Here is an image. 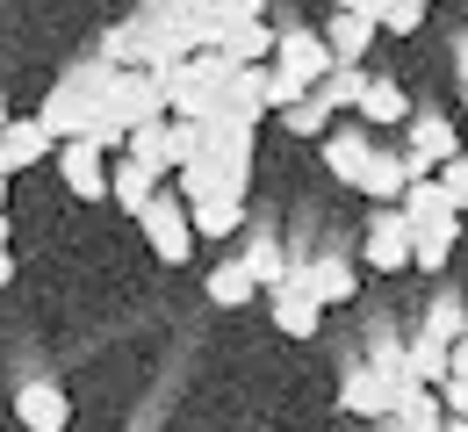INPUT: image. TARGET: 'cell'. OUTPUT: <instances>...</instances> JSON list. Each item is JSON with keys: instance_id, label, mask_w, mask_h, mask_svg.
<instances>
[{"instance_id": "obj_14", "label": "cell", "mask_w": 468, "mask_h": 432, "mask_svg": "<svg viewBox=\"0 0 468 432\" xmlns=\"http://www.w3.org/2000/svg\"><path fill=\"white\" fill-rule=\"evenodd\" d=\"M267 310H274V332H289V339H317V324H324V303H317L295 274L282 289H267Z\"/></svg>"}, {"instance_id": "obj_33", "label": "cell", "mask_w": 468, "mask_h": 432, "mask_svg": "<svg viewBox=\"0 0 468 432\" xmlns=\"http://www.w3.org/2000/svg\"><path fill=\"white\" fill-rule=\"evenodd\" d=\"M447 382H468V339L454 346V374H447Z\"/></svg>"}, {"instance_id": "obj_24", "label": "cell", "mask_w": 468, "mask_h": 432, "mask_svg": "<svg viewBox=\"0 0 468 432\" xmlns=\"http://www.w3.org/2000/svg\"><path fill=\"white\" fill-rule=\"evenodd\" d=\"M282 123H289V137H310V144H324V137L339 130V116H332V109H324L317 94H303L295 109H282Z\"/></svg>"}, {"instance_id": "obj_9", "label": "cell", "mask_w": 468, "mask_h": 432, "mask_svg": "<svg viewBox=\"0 0 468 432\" xmlns=\"http://www.w3.org/2000/svg\"><path fill=\"white\" fill-rule=\"evenodd\" d=\"M44 159H58V137L37 123V116H15V123L0 130V181L29 174V166H44Z\"/></svg>"}, {"instance_id": "obj_2", "label": "cell", "mask_w": 468, "mask_h": 432, "mask_svg": "<svg viewBox=\"0 0 468 432\" xmlns=\"http://www.w3.org/2000/svg\"><path fill=\"white\" fill-rule=\"evenodd\" d=\"M109 79H116V65L101 58H80L58 72V87L44 94V109H37V123L51 130L58 144H72V137H94V116H101V94H109Z\"/></svg>"}, {"instance_id": "obj_10", "label": "cell", "mask_w": 468, "mask_h": 432, "mask_svg": "<svg viewBox=\"0 0 468 432\" xmlns=\"http://www.w3.org/2000/svg\"><path fill=\"white\" fill-rule=\"evenodd\" d=\"M317 159H324V174L339 187H360V174H367V159H375V137H367V123L353 116V123H339L324 144H317Z\"/></svg>"}, {"instance_id": "obj_19", "label": "cell", "mask_w": 468, "mask_h": 432, "mask_svg": "<svg viewBox=\"0 0 468 432\" xmlns=\"http://www.w3.org/2000/svg\"><path fill=\"white\" fill-rule=\"evenodd\" d=\"M418 339H440V346H462V339H468V303L454 296V289H440V296L425 303V317H418Z\"/></svg>"}, {"instance_id": "obj_13", "label": "cell", "mask_w": 468, "mask_h": 432, "mask_svg": "<svg viewBox=\"0 0 468 432\" xmlns=\"http://www.w3.org/2000/svg\"><path fill=\"white\" fill-rule=\"evenodd\" d=\"M166 174H152V166H144V159H130V152H122V159H109V202H116L122 216H144V209H152V195H166Z\"/></svg>"}, {"instance_id": "obj_36", "label": "cell", "mask_w": 468, "mask_h": 432, "mask_svg": "<svg viewBox=\"0 0 468 432\" xmlns=\"http://www.w3.org/2000/svg\"><path fill=\"white\" fill-rule=\"evenodd\" d=\"M0 252H7V216H0Z\"/></svg>"}, {"instance_id": "obj_31", "label": "cell", "mask_w": 468, "mask_h": 432, "mask_svg": "<svg viewBox=\"0 0 468 432\" xmlns=\"http://www.w3.org/2000/svg\"><path fill=\"white\" fill-rule=\"evenodd\" d=\"M432 396H440L447 418H468V382H447V389H432Z\"/></svg>"}, {"instance_id": "obj_17", "label": "cell", "mask_w": 468, "mask_h": 432, "mask_svg": "<svg viewBox=\"0 0 468 432\" xmlns=\"http://www.w3.org/2000/svg\"><path fill=\"white\" fill-rule=\"evenodd\" d=\"M360 195L375 202V209H397L410 195V166H404V152H382L375 144V159H367V174H360Z\"/></svg>"}, {"instance_id": "obj_32", "label": "cell", "mask_w": 468, "mask_h": 432, "mask_svg": "<svg viewBox=\"0 0 468 432\" xmlns=\"http://www.w3.org/2000/svg\"><path fill=\"white\" fill-rule=\"evenodd\" d=\"M454 72H462V87H468V29L454 37Z\"/></svg>"}, {"instance_id": "obj_39", "label": "cell", "mask_w": 468, "mask_h": 432, "mask_svg": "<svg viewBox=\"0 0 468 432\" xmlns=\"http://www.w3.org/2000/svg\"><path fill=\"white\" fill-rule=\"evenodd\" d=\"M418 7H432V0H418Z\"/></svg>"}, {"instance_id": "obj_15", "label": "cell", "mask_w": 468, "mask_h": 432, "mask_svg": "<svg viewBox=\"0 0 468 432\" xmlns=\"http://www.w3.org/2000/svg\"><path fill=\"white\" fill-rule=\"evenodd\" d=\"M274 44H282V29L260 15V22H238V29H224V44H217V58L238 65V72H252V65H274Z\"/></svg>"}, {"instance_id": "obj_8", "label": "cell", "mask_w": 468, "mask_h": 432, "mask_svg": "<svg viewBox=\"0 0 468 432\" xmlns=\"http://www.w3.org/2000/svg\"><path fill=\"white\" fill-rule=\"evenodd\" d=\"M339 411H346V418H375V426H389V418H397V389L367 368V361H353V368L339 374Z\"/></svg>"}, {"instance_id": "obj_11", "label": "cell", "mask_w": 468, "mask_h": 432, "mask_svg": "<svg viewBox=\"0 0 468 432\" xmlns=\"http://www.w3.org/2000/svg\"><path fill=\"white\" fill-rule=\"evenodd\" d=\"M65 174V187L80 195V202H109V152L101 144H87V137H72V144H58V159H51Z\"/></svg>"}, {"instance_id": "obj_29", "label": "cell", "mask_w": 468, "mask_h": 432, "mask_svg": "<svg viewBox=\"0 0 468 432\" xmlns=\"http://www.w3.org/2000/svg\"><path fill=\"white\" fill-rule=\"evenodd\" d=\"M418 22H425V7H418V0H382V15H375V29H382V37H418Z\"/></svg>"}, {"instance_id": "obj_30", "label": "cell", "mask_w": 468, "mask_h": 432, "mask_svg": "<svg viewBox=\"0 0 468 432\" xmlns=\"http://www.w3.org/2000/svg\"><path fill=\"white\" fill-rule=\"evenodd\" d=\"M432 181H440V195H447V209H454V216L468 224V152H462V159H447Z\"/></svg>"}, {"instance_id": "obj_5", "label": "cell", "mask_w": 468, "mask_h": 432, "mask_svg": "<svg viewBox=\"0 0 468 432\" xmlns=\"http://www.w3.org/2000/svg\"><path fill=\"white\" fill-rule=\"evenodd\" d=\"M137 231H144V246L159 252L166 267H187V252H195V224H187V202H180V195H152V209L137 216Z\"/></svg>"}, {"instance_id": "obj_25", "label": "cell", "mask_w": 468, "mask_h": 432, "mask_svg": "<svg viewBox=\"0 0 468 432\" xmlns=\"http://www.w3.org/2000/svg\"><path fill=\"white\" fill-rule=\"evenodd\" d=\"M440 426H447V411H440L432 389H410L404 404H397V418H389V432H440Z\"/></svg>"}, {"instance_id": "obj_26", "label": "cell", "mask_w": 468, "mask_h": 432, "mask_svg": "<svg viewBox=\"0 0 468 432\" xmlns=\"http://www.w3.org/2000/svg\"><path fill=\"white\" fill-rule=\"evenodd\" d=\"M187 224H195V238H238L245 202H195V209H187Z\"/></svg>"}, {"instance_id": "obj_38", "label": "cell", "mask_w": 468, "mask_h": 432, "mask_svg": "<svg viewBox=\"0 0 468 432\" xmlns=\"http://www.w3.org/2000/svg\"><path fill=\"white\" fill-rule=\"evenodd\" d=\"M0 202H7V181H0Z\"/></svg>"}, {"instance_id": "obj_34", "label": "cell", "mask_w": 468, "mask_h": 432, "mask_svg": "<svg viewBox=\"0 0 468 432\" xmlns=\"http://www.w3.org/2000/svg\"><path fill=\"white\" fill-rule=\"evenodd\" d=\"M7 281H15V252H0V289H7Z\"/></svg>"}, {"instance_id": "obj_35", "label": "cell", "mask_w": 468, "mask_h": 432, "mask_svg": "<svg viewBox=\"0 0 468 432\" xmlns=\"http://www.w3.org/2000/svg\"><path fill=\"white\" fill-rule=\"evenodd\" d=\"M440 432H468V418H447V426H440Z\"/></svg>"}, {"instance_id": "obj_21", "label": "cell", "mask_w": 468, "mask_h": 432, "mask_svg": "<svg viewBox=\"0 0 468 432\" xmlns=\"http://www.w3.org/2000/svg\"><path fill=\"white\" fill-rule=\"evenodd\" d=\"M202 296H209L217 310H245L252 296H260V281L245 274V259H217V267H209V281H202Z\"/></svg>"}, {"instance_id": "obj_40", "label": "cell", "mask_w": 468, "mask_h": 432, "mask_svg": "<svg viewBox=\"0 0 468 432\" xmlns=\"http://www.w3.org/2000/svg\"><path fill=\"white\" fill-rule=\"evenodd\" d=\"M462 29H468V22H462Z\"/></svg>"}, {"instance_id": "obj_28", "label": "cell", "mask_w": 468, "mask_h": 432, "mask_svg": "<svg viewBox=\"0 0 468 432\" xmlns=\"http://www.w3.org/2000/svg\"><path fill=\"white\" fill-rule=\"evenodd\" d=\"M397 209H404L410 224H432V216H454V209H447V195H440V181H410V195L397 202Z\"/></svg>"}, {"instance_id": "obj_16", "label": "cell", "mask_w": 468, "mask_h": 432, "mask_svg": "<svg viewBox=\"0 0 468 432\" xmlns=\"http://www.w3.org/2000/svg\"><path fill=\"white\" fill-rule=\"evenodd\" d=\"M454 246H462V216H432V224H410V267H418V274H447Z\"/></svg>"}, {"instance_id": "obj_6", "label": "cell", "mask_w": 468, "mask_h": 432, "mask_svg": "<svg viewBox=\"0 0 468 432\" xmlns=\"http://www.w3.org/2000/svg\"><path fill=\"white\" fill-rule=\"evenodd\" d=\"M360 259H367L375 274H410V216L404 209H375V216H367Z\"/></svg>"}, {"instance_id": "obj_4", "label": "cell", "mask_w": 468, "mask_h": 432, "mask_svg": "<svg viewBox=\"0 0 468 432\" xmlns=\"http://www.w3.org/2000/svg\"><path fill=\"white\" fill-rule=\"evenodd\" d=\"M447 159H462V130L447 123V116H432V109H418L404 123V166H410V181H432Z\"/></svg>"}, {"instance_id": "obj_7", "label": "cell", "mask_w": 468, "mask_h": 432, "mask_svg": "<svg viewBox=\"0 0 468 432\" xmlns=\"http://www.w3.org/2000/svg\"><path fill=\"white\" fill-rule=\"evenodd\" d=\"M15 426H22V432H65V426H72V396H65V382H51V374L22 382V389H15Z\"/></svg>"}, {"instance_id": "obj_20", "label": "cell", "mask_w": 468, "mask_h": 432, "mask_svg": "<svg viewBox=\"0 0 468 432\" xmlns=\"http://www.w3.org/2000/svg\"><path fill=\"white\" fill-rule=\"evenodd\" d=\"M238 259H245V274H252L260 289H282V281L295 274V259L282 252V238H267V231H260V238H245V246H238Z\"/></svg>"}, {"instance_id": "obj_27", "label": "cell", "mask_w": 468, "mask_h": 432, "mask_svg": "<svg viewBox=\"0 0 468 432\" xmlns=\"http://www.w3.org/2000/svg\"><path fill=\"white\" fill-rule=\"evenodd\" d=\"M202 137H209L202 123H180V116H166V174H187V166L202 159Z\"/></svg>"}, {"instance_id": "obj_37", "label": "cell", "mask_w": 468, "mask_h": 432, "mask_svg": "<svg viewBox=\"0 0 468 432\" xmlns=\"http://www.w3.org/2000/svg\"><path fill=\"white\" fill-rule=\"evenodd\" d=\"M7 123H15V116H7V101H0V130H7Z\"/></svg>"}, {"instance_id": "obj_22", "label": "cell", "mask_w": 468, "mask_h": 432, "mask_svg": "<svg viewBox=\"0 0 468 432\" xmlns=\"http://www.w3.org/2000/svg\"><path fill=\"white\" fill-rule=\"evenodd\" d=\"M360 123H367V130L410 123V94L397 87V79H367V101H360Z\"/></svg>"}, {"instance_id": "obj_12", "label": "cell", "mask_w": 468, "mask_h": 432, "mask_svg": "<svg viewBox=\"0 0 468 432\" xmlns=\"http://www.w3.org/2000/svg\"><path fill=\"white\" fill-rule=\"evenodd\" d=\"M295 281L317 296V303H353V289H360V274H353L346 252H317V259H295Z\"/></svg>"}, {"instance_id": "obj_18", "label": "cell", "mask_w": 468, "mask_h": 432, "mask_svg": "<svg viewBox=\"0 0 468 432\" xmlns=\"http://www.w3.org/2000/svg\"><path fill=\"white\" fill-rule=\"evenodd\" d=\"M375 37H382V29H375L367 15H339V7H332V22H324V51H332V65H360Z\"/></svg>"}, {"instance_id": "obj_1", "label": "cell", "mask_w": 468, "mask_h": 432, "mask_svg": "<svg viewBox=\"0 0 468 432\" xmlns=\"http://www.w3.org/2000/svg\"><path fill=\"white\" fill-rule=\"evenodd\" d=\"M260 7H267V0H144L137 15L166 29V44H174L180 58H202V51L224 44V29L260 22Z\"/></svg>"}, {"instance_id": "obj_3", "label": "cell", "mask_w": 468, "mask_h": 432, "mask_svg": "<svg viewBox=\"0 0 468 432\" xmlns=\"http://www.w3.org/2000/svg\"><path fill=\"white\" fill-rule=\"evenodd\" d=\"M152 79H159V94H166V116H180V123H209V116H217V94H224V79H231V65L217 58V51H202V58L159 65Z\"/></svg>"}, {"instance_id": "obj_23", "label": "cell", "mask_w": 468, "mask_h": 432, "mask_svg": "<svg viewBox=\"0 0 468 432\" xmlns=\"http://www.w3.org/2000/svg\"><path fill=\"white\" fill-rule=\"evenodd\" d=\"M367 79H375V72H360V65H339V72L317 87V101H324L332 116H346V109L360 116V101H367Z\"/></svg>"}]
</instances>
